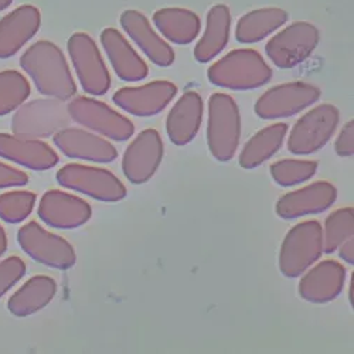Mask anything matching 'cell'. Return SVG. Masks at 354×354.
I'll return each mask as SVG.
<instances>
[{
    "mask_svg": "<svg viewBox=\"0 0 354 354\" xmlns=\"http://www.w3.org/2000/svg\"><path fill=\"white\" fill-rule=\"evenodd\" d=\"M20 66L41 95L62 101L75 95L77 84L64 53L57 44L47 40L36 41L20 57Z\"/></svg>",
    "mask_w": 354,
    "mask_h": 354,
    "instance_id": "cell-1",
    "label": "cell"
},
{
    "mask_svg": "<svg viewBox=\"0 0 354 354\" xmlns=\"http://www.w3.org/2000/svg\"><path fill=\"white\" fill-rule=\"evenodd\" d=\"M212 84L234 91L255 90L272 78V68L252 48H239L220 58L207 71Z\"/></svg>",
    "mask_w": 354,
    "mask_h": 354,
    "instance_id": "cell-2",
    "label": "cell"
},
{
    "mask_svg": "<svg viewBox=\"0 0 354 354\" xmlns=\"http://www.w3.org/2000/svg\"><path fill=\"white\" fill-rule=\"evenodd\" d=\"M241 115L237 102L227 94H213L209 100L207 143L218 162H230L240 145Z\"/></svg>",
    "mask_w": 354,
    "mask_h": 354,
    "instance_id": "cell-3",
    "label": "cell"
},
{
    "mask_svg": "<svg viewBox=\"0 0 354 354\" xmlns=\"http://www.w3.org/2000/svg\"><path fill=\"white\" fill-rule=\"evenodd\" d=\"M323 254V228L309 220L292 227L282 241L279 270L288 278L304 275Z\"/></svg>",
    "mask_w": 354,
    "mask_h": 354,
    "instance_id": "cell-4",
    "label": "cell"
},
{
    "mask_svg": "<svg viewBox=\"0 0 354 354\" xmlns=\"http://www.w3.org/2000/svg\"><path fill=\"white\" fill-rule=\"evenodd\" d=\"M55 179L62 187L100 201L115 203L127 197L125 185L108 169L68 163L57 171Z\"/></svg>",
    "mask_w": 354,
    "mask_h": 354,
    "instance_id": "cell-5",
    "label": "cell"
},
{
    "mask_svg": "<svg viewBox=\"0 0 354 354\" xmlns=\"http://www.w3.org/2000/svg\"><path fill=\"white\" fill-rule=\"evenodd\" d=\"M68 106L62 100H33L23 104L12 120V132L28 138H48L70 125Z\"/></svg>",
    "mask_w": 354,
    "mask_h": 354,
    "instance_id": "cell-6",
    "label": "cell"
},
{
    "mask_svg": "<svg viewBox=\"0 0 354 354\" xmlns=\"http://www.w3.org/2000/svg\"><path fill=\"white\" fill-rule=\"evenodd\" d=\"M340 112L332 104H320L301 116L288 138V149L295 155H310L326 145L335 135Z\"/></svg>",
    "mask_w": 354,
    "mask_h": 354,
    "instance_id": "cell-7",
    "label": "cell"
},
{
    "mask_svg": "<svg viewBox=\"0 0 354 354\" xmlns=\"http://www.w3.org/2000/svg\"><path fill=\"white\" fill-rule=\"evenodd\" d=\"M17 243L28 257L54 270H70L77 261L74 247L66 239L36 221L24 224L17 231Z\"/></svg>",
    "mask_w": 354,
    "mask_h": 354,
    "instance_id": "cell-8",
    "label": "cell"
},
{
    "mask_svg": "<svg viewBox=\"0 0 354 354\" xmlns=\"http://www.w3.org/2000/svg\"><path fill=\"white\" fill-rule=\"evenodd\" d=\"M67 48L82 90L94 97L105 95L111 88V74L94 39L86 33H74Z\"/></svg>",
    "mask_w": 354,
    "mask_h": 354,
    "instance_id": "cell-9",
    "label": "cell"
},
{
    "mask_svg": "<svg viewBox=\"0 0 354 354\" xmlns=\"http://www.w3.org/2000/svg\"><path fill=\"white\" fill-rule=\"evenodd\" d=\"M67 106L73 121L101 136L124 142L135 133V127L131 120L98 100L77 97Z\"/></svg>",
    "mask_w": 354,
    "mask_h": 354,
    "instance_id": "cell-10",
    "label": "cell"
},
{
    "mask_svg": "<svg viewBox=\"0 0 354 354\" xmlns=\"http://www.w3.org/2000/svg\"><path fill=\"white\" fill-rule=\"evenodd\" d=\"M319 40V30L312 23L297 21L275 35L265 46V51L278 68H293L310 57Z\"/></svg>",
    "mask_w": 354,
    "mask_h": 354,
    "instance_id": "cell-11",
    "label": "cell"
},
{
    "mask_svg": "<svg viewBox=\"0 0 354 354\" xmlns=\"http://www.w3.org/2000/svg\"><path fill=\"white\" fill-rule=\"evenodd\" d=\"M319 98L320 90L312 84L286 82L263 93L255 104V113L262 120H278L304 111Z\"/></svg>",
    "mask_w": 354,
    "mask_h": 354,
    "instance_id": "cell-12",
    "label": "cell"
},
{
    "mask_svg": "<svg viewBox=\"0 0 354 354\" xmlns=\"http://www.w3.org/2000/svg\"><path fill=\"white\" fill-rule=\"evenodd\" d=\"M165 146L156 129L142 131L127 147L122 159V170L133 185L149 182L163 159Z\"/></svg>",
    "mask_w": 354,
    "mask_h": 354,
    "instance_id": "cell-13",
    "label": "cell"
},
{
    "mask_svg": "<svg viewBox=\"0 0 354 354\" xmlns=\"http://www.w3.org/2000/svg\"><path fill=\"white\" fill-rule=\"evenodd\" d=\"M37 214L48 227L74 230L91 220L93 209L78 196L62 190H48L40 198Z\"/></svg>",
    "mask_w": 354,
    "mask_h": 354,
    "instance_id": "cell-14",
    "label": "cell"
},
{
    "mask_svg": "<svg viewBox=\"0 0 354 354\" xmlns=\"http://www.w3.org/2000/svg\"><path fill=\"white\" fill-rule=\"evenodd\" d=\"M177 86L165 80L147 82L140 86H125L118 90L113 104L133 116H153L162 112L176 97Z\"/></svg>",
    "mask_w": 354,
    "mask_h": 354,
    "instance_id": "cell-15",
    "label": "cell"
},
{
    "mask_svg": "<svg viewBox=\"0 0 354 354\" xmlns=\"http://www.w3.org/2000/svg\"><path fill=\"white\" fill-rule=\"evenodd\" d=\"M54 145L67 158L94 163H111L118 158V149L102 136L80 128L67 127L53 135Z\"/></svg>",
    "mask_w": 354,
    "mask_h": 354,
    "instance_id": "cell-16",
    "label": "cell"
},
{
    "mask_svg": "<svg viewBox=\"0 0 354 354\" xmlns=\"http://www.w3.org/2000/svg\"><path fill=\"white\" fill-rule=\"evenodd\" d=\"M337 198V189L329 182H315L306 187L283 194L277 203V214L285 220L326 212Z\"/></svg>",
    "mask_w": 354,
    "mask_h": 354,
    "instance_id": "cell-17",
    "label": "cell"
},
{
    "mask_svg": "<svg viewBox=\"0 0 354 354\" xmlns=\"http://www.w3.org/2000/svg\"><path fill=\"white\" fill-rule=\"evenodd\" d=\"M0 158L36 171L53 169L60 162L48 143L15 133H0Z\"/></svg>",
    "mask_w": 354,
    "mask_h": 354,
    "instance_id": "cell-18",
    "label": "cell"
},
{
    "mask_svg": "<svg viewBox=\"0 0 354 354\" xmlns=\"http://www.w3.org/2000/svg\"><path fill=\"white\" fill-rule=\"evenodd\" d=\"M41 26V13L33 5H23L0 19V58L13 57L30 41Z\"/></svg>",
    "mask_w": 354,
    "mask_h": 354,
    "instance_id": "cell-19",
    "label": "cell"
},
{
    "mask_svg": "<svg viewBox=\"0 0 354 354\" xmlns=\"http://www.w3.org/2000/svg\"><path fill=\"white\" fill-rule=\"evenodd\" d=\"M346 281V270L335 259L319 262L309 270L299 282L301 298L312 304H328L342 293Z\"/></svg>",
    "mask_w": 354,
    "mask_h": 354,
    "instance_id": "cell-20",
    "label": "cell"
},
{
    "mask_svg": "<svg viewBox=\"0 0 354 354\" xmlns=\"http://www.w3.org/2000/svg\"><path fill=\"white\" fill-rule=\"evenodd\" d=\"M120 23L124 32L153 64L159 67H169L173 64V48L155 32V28L143 13L139 10H125L120 17Z\"/></svg>",
    "mask_w": 354,
    "mask_h": 354,
    "instance_id": "cell-21",
    "label": "cell"
},
{
    "mask_svg": "<svg viewBox=\"0 0 354 354\" xmlns=\"http://www.w3.org/2000/svg\"><path fill=\"white\" fill-rule=\"evenodd\" d=\"M101 44L109 58L115 74L122 81L135 82L149 74L143 58L136 53L125 36L113 27H106L101 33Z\"/></svg>",
    "mask_w": 354,
    "mask_h": 354,
    "instance_id": "cell-22",
    "label": "cell"
},
{
    "mask_svg": "<svg viewBox=\"0 0 354 354\" xmlns=\"http://www.w3.org/2000/svg\"><path fill=\"white\" fill-rule=\"evenodd\" d=\"M203 121V100L198 93L187 91L170 109L166 118V132L170 140L183 146L190 143Z\"/></svg>",
    "mask_w": 354,
    "mask_h": 354,
    "instance_id": "cell-23",
    "label": "cell"
},
{
    "mask_svg": "<svg viewBox=\"0 0 354 354\" xmlns=\"http://www.w3.org/2000/svg\"><path fill=\"white\" fill-rule=\"evenodd\" d=\"M57 293V282L47 275H37L24 282L8 301V309L17 317L30 316L44 309Z\"/></svg>",
    "mask_w": 354,
    "mask_h": 354,
    "instance_id": "cell-24",
    "label": "cell"
},
{
    "mask_svg": "<svg viewBox=\"0 0 354 354\" xmlns=\"http://www.w3.org/2000/svg\"><path fill=\"white\" fill-rule=\"evenodd\" d=\"M231 13L228 6L216 5L210 9L205 21V30L194 47V57L198 63H209L217 57L230 40Z\"/></svg>",
    "mask_w": 354,
    "mask_h": 354,
    "instance_id": "cell-25",
    "label": "cell"
},
{
    "mask_svg": "<svg viewBox=\"0 0 354 354\" xmlns=\"http://www.w3.org/2000/svg\"><path fill=\"white\" fill-rule=\"evenodd\" d=\"M153 23L160 35L174 44H190L200 33V17L182 8H165L156 10L153 15Z\"/></svg>",
    "mask_w": 354,
    "mask_h": 354,
    "instance_id": "cell-26",
    "label": "cell"
},
{
    "mask_svg": "<svg viewBox=\"0 0 354 354\" xmlns=\"http://www.w3.org/2000/svg\"><path fill=\"white\" fill-rule=\"evenodd\" d=\"M286 133V124H274L258 131L244 145L240 153V166L250 170L271 159L281 149Z\"/></svg>",
    "mask_w": 354,
    "mask_h": 354,
    "instance_id": "cell-27",
    "label": "cell"
},
{
    "mask_svg": "<svg viewBox=\"0 0 354 354\" xmlns=\"http://www.w3.org/2000/svg\"><path fill=\"white\" fill-rule=\"evenodd\" d=\"M288 20V13L279 8H263L244 15L235 28V39L240 43H258L272 35Z\"/></svg>",
    "mask_w": 354,
    "mask_h": 354,
    "instance_id": "cell-28",
    "label": "cell"
},
{
    "mask_svg": "<svg viewBox=\"0 0 354 354\" xmlns=\"http://www.w3.org/2000/svg\"><path fill=\"white\" fill-rule=\"evenodd\" d=\"M32 94L27 78L16 70L0 71V116L19 109Z\"/></svg>",
    "mask_w": 354,
    "mask_h": 354,
    "instance_id": "cell-29",
    "label": "cell"
},
{
    "mask_svg": "<svg viewBox=\"0 0 354 354\" xmlns=\"http://www.w3.org/2000/svg\"><path fill=\"white\" fill-rule=\"evenodd\" d=\"M354 232V210L344 207L333 212L324 223L323 230V252L332 254L353 237Z\"/></svg>",
    "mask_w": 354,
    "mask_h": 354,
    "instance_id": "cell-30",
    "label": "cell"
},
{
    "mask_svg": "<svg viewBox=\"0 0 354 354\" xmlns=\"http://www.w3.org/2000/svg\"><path fill=\"white\" fill-rule=\"evenodd\" d=\"M319 163L315 160L283 159L271 166V176L277 185L290 187L310 180L317 170Z\"/></svg>",
    "mask_w": 354,
    "mask_h": 354,
    "instance_id": "cell-31",
    "label": "cell"
},
{
    "mask_svg": "<svg viewBox=\"0 0 354 354\" xmlns=\"http://www.w3.org/2000/svg\"><path fill=\"white\" fill-rule=\"evenodd\" d=\"M37 196L32 192H8L0 194V220L19 224L32 214Z\"/></svg>",
    "mask_w": 354,
    "mask_h": 354,
    "instance_id": "cell-32",
    "label": "cell"
},
{
    "mask_svg": "<svg viewBox=\"0 0 354 354\" xmlns=\"http://www.w3.org/2000/svg\"><path fill=\"white\" fill-rule=\"evenodd\" d=\"M26 275V263L17 257L12 255L0 261V298L9 292Z\"/></svg>",
    "mask_w": 354,
    "mask_h": 354,
    "instance_id": "cell-33",
    "label": "cell"
},
{
    "mask_svg": "<svg viewBox=\"0 0 354 354\" xmlns=\"http://www.w3.org/2000/svg\"><path fill=\"white\" fill-rule=\"evenodd\" d=\"M28 183V176L3 162H0V189L21 187Z\"/></svg>",
    "mask_w": 354,
    "mask_h": 354,
    "instance_id": "cell-34",
    "label": "cell"
},
{
    "mask_svg": "<svg viewBox=\"0 0 354 354\" xmlns=\"http://www.w3.org/2000/svg\"><path fill=\"white\" fill-rule=\"evenodd\" d=\"M335 151L342 158H350L354 155V121H348L342 128L335 142Z\"/></svg>",
    "mask_w": 354,
    "mask_h": 354,
    "instance_id": "cell-35",
    "label": "cell"
},
{
    "mask_svg": "<svg viewBox=\"0 0 354 354\" xmlns=\"http://www.w3.org/2000/svg\"><path fill=\"white\" fill-rule=\"evenodd\" d=\"M339 255L340 258L347 262V263H354V240L353 237H350L348 240H346L340 247H339Z\"/></svg>",
    "mask_w": 354,
    "mask_h": 354,
    "instance_id": "cell-36",
    "label": "cell"
},
{
    "mask_svg": "<svg viewBox=\"0 0 354 354\" xmlns=\"http://www.w3.org/2000/svg\"><path fill=\"white\" fill-rule=\"evenodd\" d=\"M6 250H8V235L5 228L0 225V257H3Z\"/></svg>",
    "mask_w": 354,
    "mask_h": 354,
    "instance_id": "cell-37",
    "label": "cell"
},
{
    "mask_svg": "<svg viewBox=\"0 0 354 354\" xmlns=\"http://www.w3.org/2000/svg\"><path fill=\"white\" fill-rule=\"evenodd\" d=\"M12 3H13V0H0V12L6 10Z\"/></svg>",
    "mask_w": 354,
    "mask_h": 354,
    "instance_id": "cell-38",
    "label": "cell"
},
{
    "mask_svg": "<svg viewBox=\"0 0 354 354\" xmlns=\"http://www.w3.org/2000/svg\"><path fill=\"white\" fill-rule=\"evenodd\" d=\"M350 302L353 306V277H351V286H350Z\"/></svg>",
    "mask_w": 354,
    "mask_h": 354,
    "instance_id": "cell-39",
    "label": "cell"
}]
</instances>
